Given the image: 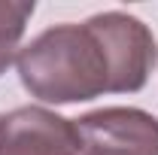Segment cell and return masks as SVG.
<instances>
[{
	"label": "cell",
	"instance_id": "obj_3",
	"mask_svg": "<svg viewBox=\"0 0 158 155\" xmlns=\"http://www.w3.org/2000/svg\"><path fill=\"white\" fill-rule=\"evenodd\" d=\"M0 155H79L73 119L37 103L0 116Z\"/></svg>",
	"mask_w": 158,
	"mask_h": 155
},
{
	"label": "cell",
	"instance_id": "obj_4",
	"mask_svg": "<svg viewBox=\"0 0 158 155\" xmlns=\"http://www.w3.org/2000/svg\"><path fill=\"white\" fill-rule=\"evenodd\" d=\"M34 9V0H0V76L19 58L21 37Z\"/></svg>",
	"mask_w": 158,
	"mask_h": 155
},
{
	"label": "cell",
	"instance_id": "obj_2",
	"mask_svg": "<svg viewBox=\"0 0 158 155\" xmlns=\"http://www.w3.org/2000/svg\"><path fill=\"white\" fill-rule=\"evenodd\" d=\"M73 128L79 155H158V119L140 107H100Z\"/></svg>",
	"mask_w": 158,
	"mask_h": 155
},
{
	"label": "cell",
	"instance_id": "obj_1",
	"mask_svg": "<svg viewBox=\"0 0 158 155\" xmlns=\"http://www.w3.org/2000/svg\"><path fill=\"white\" fill-rule=\"evenodd\" d=\"M158 61L155 34L128 12H98L82 24H55L19 49L21 85L43 103H82L140 91Z\"/></svg>",
	"mask_w": 158,
	"mask_h": 155
}]
</instances>
